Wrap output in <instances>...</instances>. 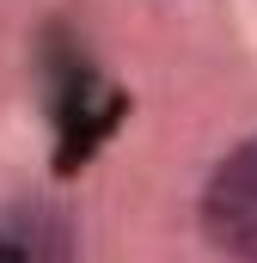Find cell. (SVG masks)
I'll return each instance as SVG.
<instances>
[{"mask_svg":"<svg viewBox=\"0 0 257 263\" xmlns=\"http://www.w3.org/2000/svg\"><path fill=\"white\" fill-rule=\"evenodd\" d=\"M202 233L227 257H257V141H239L208 190H202Z\"/></svg>","mask_w":257,"mask_h":263,"instance_id":"cell-1","label":"cell"},{"mask_svg":"<svg viewBox=\"0 0 257 263\" xmlns=\"http://www.w3.org/2000/svg\"><path fill=\"white\" fill-rule=\"evenodd\" d=\"M67 251H74L67 214L43 208V202L0 214V257H67Z\"/></svg>","mask_w":257,"mask_h":263,"instance_id":"cell-2","label":"cell"}]
</instances>
